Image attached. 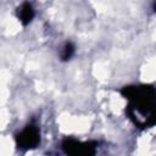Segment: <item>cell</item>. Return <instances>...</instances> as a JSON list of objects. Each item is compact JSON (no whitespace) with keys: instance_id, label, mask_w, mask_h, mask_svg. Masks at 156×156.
<instances>
[{"instance_id":"cell-1","label":"cell","mask_w":156,"mask_h":156,"mask_svg":"<svg viewBox=\"0 0 156 156\" xmlns=\"http://www.w3.org/2000/svg\"><path fill=\"white\" fill-rule=\"evenodd\" d=\"M121 95L127 100L126 115L139 129L156 126V88L149 84L123 87Z\"/></svg>"},{"instance_id":"cell-2","label":"cell","mask_w":156,"mask_h":156,"mask_svg":"<svg viewBox=\"0 0 156 156\" xmlns=\"http://www.w3.org/2000/svg\"><path fill=\"white\" fill-rule=\"evenodd\" d=\"M15 144L20 150H30L40 144V128L35 121L26 124L18 133L15 134Z\"/></svg>"},{"instance_id":"cell-3","label":"cell","mask_w":156,"mask_h":156,"mask_svg":"<svg viewBox=\"0 0 156 156\" xmlns=\"http://www.w3.org/2000/svg\"><path fill=\"white\" fill-rule=\"evenodd\" d=\"M99 143L95 140L80 141L74 138H66L61 141V149L67 155H94Z\"/></svg>"},{"instance_id":"cell-4","label":"cell","mask_w":156,"mask_h":156,"mask_svg":"<svg viewBox=\"0 0 156 156\" xmlns=\"http://www.w3.org/2000/svg\"><path fill=\"white\" fill-rule=\"evenodd\" d=\"M16 16H17V18L22 26H24V27L28 26L35 16V11H34L33 5L29 1L22 2L16 10Z\"/></svg>"},{"instance_id":"cell-5","label":"cell","mask_w":156,"mask_h":156,"mask_svg":"<svg viewBox=\"0 0 156 156\" xmlns=\"http://www.w3.org/2000/svg\"><path fill=\"white\" fill-rule=\"evenodd\" d=\"M76 54V46L72 41H66L60 51V60L63 62L69 61Z\"/></svg>"},{"instance_id":"cell-6","label":"cell","mask_w":156,"mask_h":156,"mask_svg":"<svg viewBox=\"0 0 156 156\" xmlns=\"http://www.w3.org/2000/svg\"><path fill=\"white\" fill-rule=\"evenodd\" d=\"M154 10H155V12H156V2H155V5H154Z\"/></svg>"}]
</instances>
